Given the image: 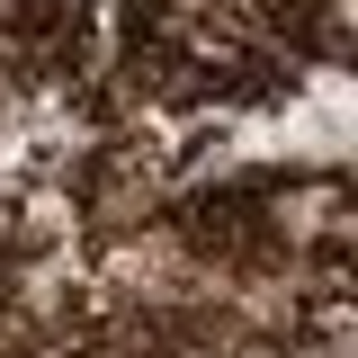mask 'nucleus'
<instances>
[{
  "label": "nucleus",
  "mask_w": 358,
  "mask_h": 358,
  "mask_svg": "<svg viewBox=\"0 0 358 358\" xmlns=\"http://www.w3.org/2000/svg\"><path fill=\"white\" fill-rule=\"evenodd\" d=\"M233 18H260V27H305V45L322 54V63H341V0H224Z\"/></svg>",
  "instance_id": "obj_1"
}]
</instances>
